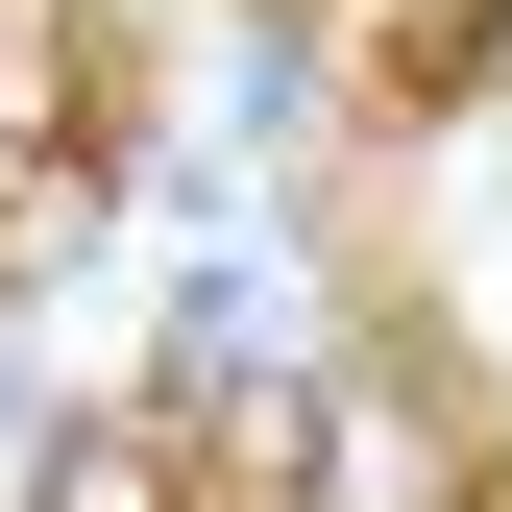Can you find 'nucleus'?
<instances>
[{
    "instance_id": "nucleus-1",
    "label": "nucleus",
    "mask_w": 512,
    "mask_h": 512,
    "mask_svg": "<svg viewBox=\"0 0 512 512\" xmlns=\"http://www.w3.org/2000/svg\"><path fill=\"white\" fill-rule=\"evenodd\" d=\"M25 512H196V464H171L147 415H74V439L25 464Z\"/></svg>"
},
{
    "instance_id": "nucleus-2",
    "label": "nucleus",
    "mask_w": 512,
    "mask_h": 512,
    "mask_svg": "<svg viewBox=\"0 0 512 512\" xmlns=\"http://www.w3.org/2000/svg\"><path fill=\"white\" fill-rule=\"evenodd\" d=\"M98 244V147H0V293H49Z\"/></svg>"
},
{
    "instance_id": "nucleus-3",
    "label": "nucleus",
    "mask_w": 512,
    "mask_h": 512,
    "mask_svg": "<svg viewBox=\"0 0 512 512\" xmlns=\"http://www.w3.org/2000/svg\"><path fill=\"white\" fill-rule=\"evenodd\" d=\"M220 512H342L317 488V391H220Z\"/></svg>"
},
{
    "instance_id": "nucleus-4",
    "label": "nucleus",
    "mask_w": 512,
    "mask_h": 512,
    "mask_svg": "<svg viewBox=\"0 0 512 512\" xmlns=\"http://www.w3.org/2000/svg\"><path fill=\"white\" fill-rule=\"evenodd\" d=\"M488 98H512V25H488Z\"/></svg>"
}]
</instances>
